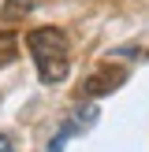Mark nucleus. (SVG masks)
<instances>
[{
  "mask_svg": "<svg viewBox=\"0 0 149 152\" xmlns=\"http://www.w3.org/2000/svg\"><path fill=\"white\" fill-rule=\"evenodd\" d=\"M26 45H30V56L37 63V74H41L45 86H56L71 74V48H67V37L63 30L56 26H37L26 34Z\"/></svg>",
  "mask_w": 149,
  "mask_h": 152,
  "instance_id": "obj_1",
  "label": "nucleus"
},
{
  "mask_svg": "<svg viewBox=\"0 0 149 152\" xmlns=\"http://www.w3.org/2000/svg\"><path fill=\"white\" fill-rule=\"evenodd\" d=\"M127 74H131V71H127V67H119V63H101L86 82H82V96H86V100H101V96L116 93V89L123 86Z\"/></svg>",
  "mask_w": 149,
  "mask_h": 152,
  "instance_id": "obj_2",
  "label": "nucleus"
},
{
  "mask_svg": "<svg viewBox=\"0 0 149 152\" xmlns=\"http://www.w3.org/2000/svg\"><path fill=\"white\" fill-rule=\"evenodd\" d=\"M15 59H19V34H0V71L4 67H11Z\"/></svg>",
  "mask_w": 149,
  "mask_h": 152,
  "instance_id": "obj_3",
  "label": "nucleus"
},
{
  "mask_svg": "<svg viewBox=\"0 0 149 152\" xmlns=\"http://www.w3.org/2000/svg\"><path fill=\"white\" fill-rule=\"evenodd\" d=\"M34 7H41V0H7V4H4V15H0V19H4V22L22 19V15H30Z\"/></svg>",
  "mask_w": 149,
  "mask_h": 152,
  "instance_id": "obj_4",
  "label": "nucleus"
},
{
  "mask_svg": "<svg viewBox=\"0 0 149 152\" xmlns=\"http://www.w3.org/2000/svg\"><path fill=\"white\" fill-rule=\"evenodd\" d=\"M0 152H15V137L11 134H0Z\"/></svg>",
  "mask_w": 149,
  "mask_h": 152,
  "instance_id": "obj_5",
  "label": "nucleus"
}]
</instances>
